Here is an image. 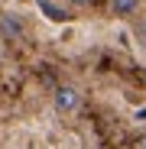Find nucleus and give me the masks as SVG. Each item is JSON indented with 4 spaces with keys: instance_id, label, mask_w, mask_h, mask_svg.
Here are the masks:
<instances>
[{
    "instance_id": "nucleus-1",
    "label": "nucleus",
    "mask_w": 146,
    "mask_h": 149,
    "mask_svg": "<svg viewBox=\"0 0 146 149\" xmlns=\"http://www.w3.org/2000/svg\"><path fill=\"white\" fill-rule=\"evenodd\" d=\"M81 104H85V94H81L78 84H68V81H65V84H55V91H52V107H55L62 117L78 113Z\"/></svg>"
},
{
    "instance_id": "nucleus-2",
    "label": "nucleus",
    "mask_w": 146,
    "mask_h": 149,
    "mask_svg": "<svg viewBox=\"0 0 146 149\" xmlns=\"http://www.w3.org/2000/svg\"><path fill=\"white\" fill-rule=\"evenodd\" d=\"M0 36L3 39H23L26 36V23L20 13H0Z\"/></svg>"
},
{
    "instance_id": "nucleus-3",
    "label": "nucleus",
    "mask_w": 146,
    "mask_h": 149,
    "mask_svg": "<svg viewBox=\"0 0 146 149\" xmlns=\"http://www.w3.org/2000/svg\"><path fill=\"white\" fill-rule=\"evenodd\" d=\"M136 10H140V0H107V16L114 19H130L136 16Z\"/></svg>"
},
{
    "instance_id": "nucleus-4",
    "label": "nucleus",
    "mask_w": 146,
    "mask_h": 149,
    "mask_svg": "<svg viewBox=\"0 0 146 149\" xmlns=\"http://www.w3.org/2000/svg\"><path fill=\"white\" fill-rule=\"evenodd\" d=\"M65 3H68V7H75V10H88L94 0H65Z\"/></svg>"
},
{
    "instance_id": "nucleus-5",
    "label": "nucleus",
    "mask_w": 146,
    "mask_h": 149,
    "mask_svg": "<svg viewBox=\"0 0 146 149\" xmlns=\"http://www.w3.org/2000/svg\"><path fill=\"white\" fill-rule=\"evenodd\" d=\"M136 33H140V39H143V42H146V16H143V19H140V26H136Z\"/></svg>"
},
{
    "instance_id": "nucleus-6",
    "label": "nucleus",
    "mask_w": 146,
    "mask_h": 149,
    "mask_svg": "<svg viewBox=\"0 0 146 149\" xmlns=\"http://www.w3.org/2000/svg\"><path fill=\"white\" fill-rule=\"evenodd\" d=\"M143 149H146V139H143Z\"/></svg>"
}]
</instances>
